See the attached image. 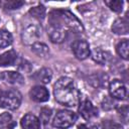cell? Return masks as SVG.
Returning <instances> with one entry per match:
<instances>
[{
  "label": "cell",
  "instance_id": "6da1fadb",
  "mask_svg": "<svg viewBox=\"0 0 129 129\" xmlns=\"http://www.w3.org/2000/svg\"><path fill=\"white\" fill-rule=\"evenodd\" d=\"M53 95L59 104L68 107L78 105L81 98V94L77 89L74 80L69 77H61L56 81L53 86Z\"/></svg>",
  "mask_w": 129,
  "mask_h": 129
},
{
  "label": "cell",
  "instance_id": "7a4b0ae2",
  "mask_svg": "<svg viewBox=\"0 0 129 129\" xmlns=\"http://www.w3.org/2000/svg\"><path fill=\"white\" fill-rule=\"evenodd\" d=\"M49 24L51 26H57L63 29H72L74 31L82 32L84 27L81 21L70 11L68 10H53L50 12Z\"/></svg>",
  "mask_w": 129,
  "mask_h": 129
},
{
  "label": "cell",
  "instance_id": "3957f363",
  "mask_svg": "<svg viewBox=\"0 0 129 129\" xmlns=\"http://www.w3.org/2000/svg\"><path fill=\"white\" fill-rule=\"evenodd\" d=\"M22 101V96L17 90H7L0 93V107L8 110L17 109Z\"/></svg>",
  "mask_w": 129,
  "mask_h": 129
},
{
  "label": "cell",
  "instance_id": "277c9868",
  "mask_svg": "<svg viewBox=\"0 0 129 129\" xmlns=\"http://www.w3.org/2000/svg\"><path fill=\"white\" fill-rule=\"evenodd\" d=\"M77 121V115L70 110H60L53 118L52 126L57 129H68Z\"/></svg>",
  "mask_w": 129,
  "mask_h": 129
},
{
  "label": "cell",
  "instance_id": "5b68a950",
  "mask_svg": "<svg viewBox=\"0 0 129 129\" xmlns=\"http://www.w3.org/2000/svg\"><path fill=\"white\" fill-rule=\"evenodd\" d=\"M42 29L37 24H30L27 27H25L21 33V38L23 43L32 45L33 43L37 42V39L41 36Z\"/></svg>",
  "mask_w": 129,
  "mask_h": 129
},
{
  "label": "cell",
  "instance_id": "8992f818",
  "mask_svg": "<svg viewBox=\"0 0 129 129\" xmlns=\"http://www.w3.org/2000/svg\"><path fill=\"white\" fill-rule=\"evenodd\" d=\"M72 49L73 52L75 54V56L79 59H86L90 54H91V50H90V45L89 43L84 40V39H78L75 40L72 44Z\"/></svg>",
  "mask_w": 129,
  "mask_h": 129
},
{
  "label": "cell",
  "instance_id": "52a82bcc",
  "mask_svg": "<svg viewBox=\"0 0 129 129\" xmlns=\"http://www.w3.org/2000/svg\"><path fill=\"white\" fill-rule=\"evenodd\" d=\"M109 93L111 97L118 99V100H123L126 98L127 95V89L124 85V83L120 80H113L109 84Z\"/></svg>",
  "mask_w": 129,
  "mask_h": 129
},
{
  "label": "cell",
  "instance_id": "ba28073f",
  "mask_svg": "<svg viewBox=\"0 0 129 129\" xmlns=\"http://www.w3.org/2000/svg\"><path fill=\"white\" fill-rule=\"evenodd\" d=\"M79 113L86 120H91L98 116V110L90 100H84L81 102L79 107Z\"/></svg>",
  "mask_w": 129,
  "mask_h": 129
},
{
  "label": "cell",
  "instance_id": "9c48e42d",
  "mask_svg": "<svg viewBox=\"0 0 129 129\" xmlns=\"http://www.w3.org/2000/svg\"><path fill=\"white\" fill-rule=\"evenodd\" d=\"M30 98L38 103H42V102H46L49 99V93L47 91V89L43 86H34L33 88H31L30 92H29Z\"/></svg>",
  "mask_w": 129,
  "mask_h": 129
},
{
  "label": "cell",
  "instance_id": "30bf717a",
  "mask_svg": "<svg viewBox=\"0 0 129 129\" xmlns=\"http://www.w3.org/2000/svg\"><path fill=\"white\" fill-rule=\"evenodd\" d=\"M0 79L11 85H22L24 83V79L22 75L18 72H13V71L2 72L0 74Z\"/></svg>",
  "mask_w": 129,
  "mask_h": 129
},
{
  "label": "cell",
  "instance_id": "8fae6325",
  "mask_svg": "<svg viewBox=\"0 0 129 129\" xmlns=\"http://www.w3.org/2000/svg\"><path fill=\"white\" fill-rule=\"evenodd\" d=\"M48 36L53 43H61L67 38V30L57 26L49 25L48 28Z\"/></svg>",
  "mask_w": 129,
  "mask_h": 129
},
{
  "label": "cell",
  "instance_id": "7c38bea8",
  "mask_svg": "<svg viewBox=\"0 0 129 129\" xmlns=\"http://www.w3.org/2000/svg\"><path fill=\"white\" fill-rule=\"evenodd\" d=\"M23 129H40V120L33 114H26L20 121Z\"/></svg>",
  "mask_w": 129,
  "mask_h": 129
},
{
  "label": "cell",
  "instance_id": "4fadbf2b",
  "mask_svg": "<svg viewBox=\"0 0 129 129\" xmlns=\"http://www.w3.org/2000/svg\"><path fill=\"white\" fill-rule=\"evenodd\" d=\"M128 21L126 18H118L114 21L112 25V31L115 34H127L128 33Z\"/></svg>",
  "mask_w": 129,
  "mask_h": 129
},
{
  "label": "cell",
  "instance_id": "5bb4252c",
  "mask_svg": "<svg viewBox=\"0 0 129 129\" xmlns=\"http://www.w3.org/2000/svg\"><path fill=\"white\" fill-rule=\"evenodd\" d=\"M16 61H17V53L13 49L0 54V67L13 66L16 63Z\"/></svg>",
  "mask_w": 129,
  "mask_h": 129
},
{
  "label": "cell",
  "instance_id": "9a60e30c",
  "mask_svg": "<svg viewBox=\"0 0 129 129\" xmlns=\"http://www.w3.org/2000/svg\"><path fill=\"white\" fill-rule=\"evenodd\" d=\"M51 78L52 73L47 68H42L33 75V79L36 82H40L41 84H48L51 81Z\"/></svg>",
  "mask_w": 129,
  "mask_h": 129
},
{
  "label": "cell",
  "instance_id": "2e32d148",
  "mask_svg": "<svg viewBox=\"0 0 129 129\" xmlns=\"http://www.w3.org/2000/svg\"><path fill=\"white\" fill-rule=\"evenodd\" d=\"M92 58L100 64H106L110 59V53L101 48H95L92 51Z\"/></svg>",
  "mask_w": 129,
  "mask_h": 129
},
{
  "label": "cell",
  "instance_id": "e0dca14e",
  "mask_svg": "<svg viewBox=\"0 0 129 129\" xmlns=\"http://www.w3.org/2000/svg\"><path fill=\"white\" fill-rule=\"evenodd\" d=\"M31 50L39 57H46L49 54L48 46L43 42H35L31 45Z\"/></svg>",
  "mask_w": 129,
  "mask_h": 129
},
{
  "label": "cell",
  "instance_id": "ac0fdd59",
  "mask_svg": "<svg viewBox=\"0 0 129 129\" xmlns=\"http://www.w3.org/2000/svg\"><path fill=\"white\" fill-rule=\"evenodd\" d=\"M128 48H129V42L128 39H122L116 47L117 53L124 59H128Z\"/></svg>",
  "mask_w": 129,
  "mask_h": 129
},
{
  "label": "cell",
  "instance_id": "d6986e66",
  "mask_svg": "<svg viewBox=\"0 0 129 129\" xmlns=\"http://www.w3.org/2000/svg\"><path fill=\"white\" fill-rule=\"evenodd\" d=\"M12 35L5 29H0V47H7L12 43Z\"/></svg>",
  "mask_w": 129,
  "mask_h": 129
},
{
  "label": "cell",
  "instance_id": "ffe728a7",
  "mask_svg": "<svg viewBox=\"0 0 129 129\" xmlns=\"http://www.w3.org/2000/svg\"><path fill=\"white\" fill-rule=\"evenodd\" d=\"M29 14L38 19V20H42L45 16V8L42 6V5H38V6H35V7H32L30 10H29Z\"/></svg>",
  "mask_w": 129,
  "mask_h": 129
},
{
  "label": "cell",
  "instance_id": "44dd1931",
  "mask_svg": "<svg viewBox=\"0 0 129 129\" xmlns=\"http://www.w3.org/2000/svg\"><path fill=\"white\" fill-rule=\"evenodd\" d=\"M14 126V123L12 121V117L9 113H2L0 115V127H6V128H12Z\"/></svg>",
  "mask_w": 129,
  "mask_h": 129
},
{
  "label": "cell",
  "instance_id": "7402d4cb",
  "mask_svg": "<svg viewBox=\"0 0 129 129\" xmlns=\"http://www.w3.org/2000/svg\"><path fill=\"white\" fill-rule=\"evenodd\" d=\"M105 4L114 12H121L123 8V1H120V0L105 1Z\"/></svg>",
  "mask_w": 129,
  "mask_h": 129
},
{
  "label": "cell",
  "instance_id": "603a6c76",
  "mask_svg": "<svg viewBox=\"0 0 129 129\" xmlns=\"http://www.w3.org/2000/svg\"><path fill=\"white\" fill-rule=\"evenodd\" d=\"M24 4V2L22 1H6L3 2V5L5 8L7 9H17L19 7H21Z\"/></svg>",
  "mask_w": 129,
  "mask_h": 129
},
{
  "label": "cell",
  "instance_id": "cb8c5ba5",
  "mask_svg": "<svg viewBox=\"0 0 129 129\" xmlns=\"http://www.w3.org/2000/svg\"><path fill=\"white\" fill-rule=\"evenodd\" d=\"M50 115H51V110L48 108H43L40 113V121H42L44 124H46L47 121L49 120Z\"/></svg>",
  "mask_w": 129,
  "mask_h": 129
},
{
  "label": "cell",
  "instance_id": "d4e9b609",
  "mask_svg": "<svg viewBox=\"0 0 129 129\" xmlns=\"http://www.w3.org/2000/svg\"><path fill=\"white\" fill-rule=\"evenodd\" d=\"M78 129H98V127L91 124H80L78 126Z\"/></svg>",
  "mask_w": 129,
  "mask_h": 129
}]
</instances>
